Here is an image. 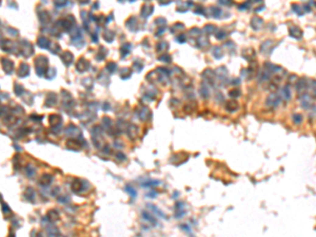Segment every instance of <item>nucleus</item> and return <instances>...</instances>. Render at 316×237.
<instances>
[{
  "instance_id": "nucleus-34",
  "label": "nucleus",
  "mask_w": 316,
  "mask_h": 237,
  "mask_svg": "<svg viewBox=\"0 0 316 237\" xmlns=\"http://www.w3.org/2000/svg\"><path fill=\"white\" fill-rule=\"evenodd\" d=\"M148 208L153 209V210L155 211L154 213H155V214H157V215H159L160 217H162V218H166V217H167V216L164 215L163 213H161V211H160V210H158V208H156V207H155V206H153V204H149V206H148Z\"/></svg>"
},
{
  "instance_id": "nucleus-12",
  "label": "nucleus",
  "mask_w": 316,
  "mask_h": 237,
  "mask_svg": "<svg viewBox=\"0 0 316 237\" xmlns=\"http://www.w3.org/2000/svg\"><path fill=\"white\" fill-rule=\"evenodd\" d=\"M89 66H90V63H89L84 58H81V59H79V61L77 62L76 68H77V71H78V72L83 73L88 70Z\"/></svg>"
},
{
  "instance_id": "nucleus-26",
  "label": "nucleus",
  "mask_w": 316,
  "mask_h": 237,
  "mask_svg": "<svg viewBox=\"0 0 316 237\" xmlns=\"http://www.w3.org/2000/svg\"><path fill=\"white\" fill-rule=\"evenodd\" d=\"M213 55H214L215 58L217 59H220L221 57L223 56V52L221 50L220 47H214L213 48Z\"/></svg>"
},
{
  "instance_id": "nucleus-10",
  "label": "nucleus",
  "mask_w": 316,
  "mask_h": 237,
  "mask_svg": "<svg viewBox=\"0 0 316 237\" xmlns=\"http://www.w3.org/2000/svg\"><path fill=\"white\" fill-rule=\"evenodd\" d=\"M2 68H3L4 72H5L6 74H11L14 70V63L10 60V59L3 58L2 59Z\"/></svg>"
},
{
  "instance_id": "nucleus-6",
  "label": "nucleus",
  "mask_w": 316,
  "mask_h": 237,
  "mask_svg": "<svg viewBox=\"0 0 316 237\" xmlns=\"http://www.w3.org/2000/svg\"><path fill=\"white\" fill-rule=\"evenodd\" d=\"M273 41L272 40H265L263 41V42L262 43V45H260V52L262 53V54H271V51H272V48H273Z\"/></svg>"
},
{
  "instance_id": "nucleus-20",
  "label": "nucleus",
  "mask_w": 316,
  "mask_h": 237,
  "mask_svg": "<svg viewBox=\"0 0 316 237\" xmlns=\"http://www.w3.org/2000/svg\"><path fill=\"white\" fill-rule=\"evenodd\" d=\"M149 115H150V116H151V113H150V110H149L146 107H143L142 109L140 110V112L138 113V116H139V118H140L141 120H143V121L148 120V118H149Z\"/></svg>"
},
{
  "instance_id": "nucleus-22",
  "label": "nucleus",
  "mask_w": 316,
  "mask_h": 237,
  "mask_svg": "<svg viewBox=\"0 0 316 237\" xmlns=\"http://www.w3.org/2000/svg\"><path fill=\"white\" fill-rule=\"evenodd\" d=\"M35 195H36L35 191H34L32 188L26 189V191L24 192V197H26V198L27 200L32 201V202H33L34 199H35Z\"/></svg>"
},
{
  "instance_id": "nucleus-24",
  "label": "nucleus",
  "mask_w": 316,
  "mask_h": 237,
  "mask_svg": "<svg viewBox=\"0 0 316 237\" xmlns=\"http://www.w3.org/2000/svg\"><path fill=\"white\" fill-rule=\"evenodd\" d=\"M292 11L298 16H303L304 14V10H303V6H300L299 4H296V3L292 4Z\"/></svg>"
},
{
  "instance_id": "nucleus-23",
  "label": "nucleus",
  "mask_w": 316,
  "mask_h": 237,
  "mask_svg": "<svg viewBox=\"0 0 316 237\" xmlns=\"http://www.w3.org/2000/svg\"><path fill=\"white\" fill-rule=\"evenodd\" d=\"M47 234L49 237H58L60 236V232L57 230V228H47Z\"/></svg>"
},
{
  "instance_id": "nucleus-36",
  "label": "nucleus",
  "mask_w": 316,
  "mask_h": 237,
  "mask_svg": "<svg viewBox=\"0 0 316 237\" xmlns=\"http://www.w3.org/2000/svg\"><path fill=\"white\" fill-rule=\"evenodd\" d=\"M229 94H230V96H231V97H233V98H237V97H239V96H240V94H241V92H240L238 89H234V90H232V91H230V93H229Z\"/></svg>"
},
{
  "instance_id": "nucleus-32",
  "label": "nucleus",
  "mask_w": 316,
  "mask_h": 237,
  "mask_svg": "<svg viewBox=\"0 0 316 237\" xmlns=\"http://www.w3.org/2000/svg\"><path fill=\"white\" fill-rule=\"evenodd\" d=\"M125 191H127V192L129 193L130 195H132L133 198H135V197H136L137 192H136V190H135V189L132 187V186H127V187H125Z\"/></svg>"
},
{
  "instance_id": "nucleus-13",
  "label": "nucleus",
  "mask_w": 316,
  "mask_h": 237,
  "mask_svg": "<svg viewBox=\"0 0 316 237\" xmlns=\"http://www.w3.org/2000/svg\"><path fill=\"white\" fill-rule=\"evenodd\" d=\"M61 59H62V62L65 63L66 66H68L73 62L74 56H73L72 53H70L68 51H65V52H63V54L61 55Z\"/></svg>"
},
{
  "instance_id": "nucleus-15",
  "label": "nucleus",
  "mask_w": 316,
  "mask_h": 237,
  "mask_svg": "<svg viewBox=\"0 0 316 237\" xmlns=\"http://www.w3.org/2000/svg\"><path fill=\"white\" fill-rule=\"evenodd\" d=\"M281 97L283 98L285 100L289 101L291 99V97H292V92H291V87L290 84H286L285 87H283V90H281Z\"/></svg>"
},
{
  "instance_id": "nucleus-3",
  "label": "nucleus",
  "mask_w": 316,
  "mask_h": 237,
  "mask_svg": "<svg viewBox=\"0 0 316 237\" xmlns=\"http://www.w3.org/2000/svg\"><path fill=\"white\" fill-rule=\"evenodd\" d=\"M281 101V96L277 93H271L269 96L267 97V100H265V104L268 105L269 108H276L279 105Z\"/></svg>"
},
{
  "instance_id": "nucleus-39",
  "label": "nucleus",
  "mask_w": 316,
  "mask_h": 237,
  "mask_svg": "<svg viewBox=\"0 0 316 237\" xmlns=\"http://www.w3.org/2000/svg\"><path fill=\"white\" fill-rule=\"evenodd\" d=\"M205 31L207 32L208 34H211V33H213V32L216 31V27H215L214 25H212V24L205 25Z\"/></svg>"
},
{
  "instance_id": "nucleus-49",
  "label": "nucleus",
  "mask_w": 316,
  "mask_h": 237,
  "mask_svg": "<svg viewBox=\"0 0 316 237\" xmlns=\"http://www.w3.org/2000/svg\"><path fill=\"white\" fill-rule=\"evenodd\" d=\"M304 8L306 9V10H304V11H306V12H311V8H310V6H309V5H307V4H304Z\"/></svg>"
},
{
  "instance_id": "nucleus-18",
  "label": "nucleus",
  "mask_w": 316,
  "mask_h": 237,
  "mask_svg": "<svg viewBox=\"0 0 316 237\" xmlns=\"http://www.w3.org/2000/svg\"><path fill=\"white\" fill-rule=\"evenodd\" d=\"M56 95L53 93H50L49 95H47V99H45V107H53V105L56 104Z\"/></svg>"
},
{
  "instance_id": "nucleus-29",
  "label": "nucleus",
  "mask_w": 316,
  "mask_h": 237,
  "mask_svg": "<svg viewBox=\"0 0 316 237\" xmlns=\"http://www.w3.org/2000/svg\"><path fill=\"white\" fill-rule=\"evenodd\" d=\"M168 48H169V45L167 44V42H159L157 44L156 49H157L158 52L160 53V52H164V51H167L168 50Z\"/></svg>"
},
{
  "instance_id": "nucleus-43",
  "label": "nucleus",
  "mask_w": 316,
  "mask_h": 237,
  "mask_svg": "<svg viewBox=\"0 0 316 237\" xmlns=\"http://www.w3.org/2000/svg\"><path fill=\"white\" fill-rule=\"evenodd\" d=\"M190 33L192 34V36H199V33H200V30L197 29V27H194L190 31Z\"/></svg>"
},
{
  "instance_id": "nucleus-14",
  "label": "nucleus",
  "mask_w": 316,
  "mask_h": 237,
  "mask_svg": "<svg viewBox=\"0 0 316 237\" xmlns=\"http://www.w3.org/2000/svg\"><path fill=\"white\" fill-rule=\"evenodd\" d=\"M30 74V66L26 63H21L19 65V70H18V76L20 78H24Z\"/></svg>"
},
{
  "instance_id": "nucleus-8",
  "label": "nucleus",
  "mask_w": 316,
  "mask_h": 237,
  "mask_svg": "<svg viewBox=\"0 0 316 237\" xmlns=\"http://www.w3.org/2000/svg\"><path fill=\"white\" fill-rule=\"evenodd\" d=\"M49 122L53 128L59 129V126H61V116H59V115H57V114L50 115Z\"/></svg>"
},
{
  "instance_id": "nucleus-44",
  "label": "nucleus",
  "mask_w": 316,
  "mask_h": 237,
  "mask_svg": "<svg viewBox=\"0 0 316 237\" xmlns=\"http://www.w3.org/2000/svg\"><path fill=\"white\" fill-rule=\"evenodd\" d=\"M58 199H59V201H60V202H63V203H65V202H68V200H70V199H68V197L65 196V195H62V196L59 197Z\"/></svg>"
},
{
  "instance_id": "nucleus-21",
  "label": "nucleus",
  "mask_w": 316,
  "mask_h": 237,
  "mask_svg": "<svg viewBox=\"0 0 316 237\" xmlns=\"http://www.w3.org/2000/svg\"><path fill=\"white\" fill-rule=\"evenodd\" d=\"M142 217L145 218V219L146 220V221H149L152 225H157V220L155 219L154 216H152L149 212H146V211H143L142 212Z\"/></svg>"
},
{
  "instance_id": "nucleus-4",
  "label": "nucleus",
  "mask_w": 316,
  "mask_h": 237,
  "mask_svg": "<svg viewBox=\"0 0 316 237\" xmlns=\"http://www.w3.org/2000/svg\"><path fill=\"white\" fill-rule=\"evenodd\" d=\"M309 81H310V80L307 79L306 77H301L297 80L296 91H297V93H298V95H301V94L306 93V90L309 87Z\"/></svg>"
},
{
  "instance_id": "nucleus-37",
  "label": "nucleus",
  "mask_w": 316,
  "mask_h": 237,
  "mask_svg": "<svg viewBox=\"0 0 316 237\" xmlns=\"http://www.w3.org/2000/svg\"><path fill=\"white\" fill-rule=\"evenodd\" d=\"M22 92H23V87H22V86L16 83L15 84V93H16V95H18V96L22 95Z\"/></svg>"
},
{
  "instance_id": "nucleus-31",
  "label": "nucleus",
  "mask_w": 316,
  "mask_h": 237,
  "mask_svg": "<svg viewBox=\"0 0 316 237\" xmlns=\"http://www.w3.org/2000/svg\"><path fill=\"white\" fill-rule=\"evenodd\" d=\"M301 121H303V116L299 113H296V114L293 115V122L296 123V125H299V123H301Z\"/></svg>"
},
{
  "instance_id": "nucleus-2",
  "label": "nucleus",
  "mask_w": 316,
  "mask_h": 237,
  "mask_svg": "<svg viewBox=\"0 0 316 237\" xmlns=\"http://www.w3.org/2000/svg\"><path fill=\"white\" fill-rule=\"evenodd\" d=\"M299 101H300L301 108L304 110H310L313 108V96L309 93H304L299 95Z\"/></svg>"
},
{
  "instance_id": "nucleus-16",
  "label": "nucleus",
  "mask_w": 316,
  "mask_h": 237,
  "mask_svg": "<svg viewBox=\"0 0 316 237\" xmlns=\"http://www.w3.org/2000/svg\"><path fill=\"white\" fill-rule=\"evenodd\" d=\"M37 44L39 45L41 49H50L52 43L49 41V39H47L45 37H39L37 40Z\"/></svg>"
},
{
  "instance_id": "nucleus-28",
  "label": "nucleus",
  "mask_w": 316,
  "mask_h": 237,
  "mask_svg": "<svg viewBox=\"0 0 316 237\" xmlns=\"http://www.w3.org/2000/svg\"><path fill=\"white\" fill-rule=\"evenodd\" d=\"M200 94H201V96H202L203 98H208V97H209V89H208L205 84H201Z\"/></svg>"
},
{
  "instance_id": "nucleus-19",
  "label": "nucleus",
  "mask_w": 316,
  "mask_h": 237,
  "mask_svg": "<svg viewBox=\"0 0 316 237\" xmlns=\"http://www.w3.org/2000/svg\"><path fill=\"white\" fill-rule=\"evenodd\" d=\"M59 217H60V216H59V213H58V211H56V210L49 211V213H47V218L49 219V221H52V222L57 221V220L59 219Z\"/></svg>"
},
{
  "instance_id": "nucleus-38",
  "label": "nucleus",
  "mask_w": 316,
  "mask_h": 237,
  "mask_svg": "<svg viewBox=\"0 0 316 237\" xmlns=\"http://www.w3.org/2000/svg\"><path fill=\"white\" fill-rule=\"evenodd\" d=\"M34 174H35V170L32 165H27L26 167V175L29 177H33Z\"/></svg>"
},
{
  "instance_id": "nucleus-47",
  "label": "nucleus",
  "mask_w": 316,
  "mask_h": 237,
  "mask_svg": "<svg viewBox=\"0 0 316 237\" xmlns=\"http://www.w3.org/2000/svg\"><path fill=\"white\" fill-rule=\"evenodd\" d=\"M177 40L179 41V42H184V41H185V37H184V35L179 36V37L177 38Z\"/></svg>"
},
{
  "instance_id": "nucleus-30",
  "label": "nucleus",
  "mask_w": 316,
  "mask_h": 237,
  "mask_svg": "<svg viewBox=\"0 0 316 237\" xmlns=\"http://www.w3.org/2000/svg\"><path fill=\"white\" fill-rule=\"evenodd\" d=\"M121 78H129L132 75V71L129 68H125L121 71Z\"/></svg>"
},
{
  "instance_id": "nucleus-41",
  "label": "nucleus",
  "mask_w": 316,
  "mask_h": 237,
  "mask_svg": "<svg viewBox=\"0 0 316 237\" xmlns=\"http://www.w3.org/2000/svg\"><path fill=\"white\" fill-rule=\"evenodd\" d=\"M198 42L200 43V45H208L209 40H208V38L205 37V36H200V37L198 38Z\"/></svg>"
},
{
  "instance_id": "nucleus-46",
  "label": "nucleus",
  "mask_w": 316,
  "mask_h": 237,
  "mask_svg": "<svg viewBox=\"0 0 316 237\" xmlns=\"http://www.w3.org/2000/svg\"><path fill=\"white\" fill-rule=\"evenodd\" d=\"M116 157L119 158L120 160H125V156L123 155V154L121 153V152H118V153H116Z\"/></svg>"
},
{
  "instance_id": "nucleus-27",
  "label": "nucleus",
  "mask_w": 316,
  "mask_h": 237,
  "mask_svg": "<svg viewBox=\"0 0 316 237\" xmlns=\"http://www.w3.org/2000/svg\"><path fill=\"white\" fill-rule=\"evenodd\" d=\"M309 89H310L312 95L314 96V97H316V80L312 79L309 81Z\"/></svg>"
},
{
  "instance_id": "nucleus-7",
  "label": "nucleus",
  "mask_w": 316,
  "mask_h": 237,
  "mask_svg": "<svg viewBox=\"0 0 316 237\" xmlns=\"http://www.w3.org/2000/svg\"><path fill=\"white\" fill-rule=\"evenodd\" d=\"M289 34H290L291 37L294 38V39H300L301 37H303V31H301V29H299L298 27H296V25H292V27H290Z\"/></svg>"
},
{
  "instance_id": "nucleus-33",
  "label": "nucleus",
  "mask_w": 316,
  "mask_h": 237,
  "mask_svg": "<svg viewBox=\"0 0 316 237\" xmlns=\"http://www.w3.org/2000/svg\"><path fill=\"white\" fill-rule=\"evenodd\" d=\"M211 9H212V10H211V12H212V16H213V17L219 18V16L221 15V10H220V9L214 8V6H213V8H211Z\"/></svg>"
},
{
  "instance_id": "nucleus-5",
  "label": "nucleus",
  "mask_w": 316,
  "mask_h": 237,
  "mask_svg": "<svg viewBox=\"0 0 316 237\" xmlns=\"http://www.w3.org/2000/svg\"><path fill=\"white\" fill-rule=\"evenodd\" d=\"M250 23H251L252 29L255 30V31H259L263 25V20L260 17H258V16H253Z\"/></svg>"
},
{
  "instance_id": "nucleus-40",
  "label": "nucleus",
  "mask_w": 316,
  "mask_h": 237,
  "mask_svg": "<svg viewBox=\"0 0 316 237\" xmlns=\"http://www.w3.org/2000/svg\"><path fill=\"white\" fill-rule=\"evenodd\" d=\"M2 211H3V214L5 216L11 213V209L9 208V206L5 203V202H2Z\"/></svg>"
},
{
  "instance_id": "nucleus-50",
  "label": "nucleus",
  "mask_w": 316,
  "mask_h": 237,
  "mask_svg": "<svg viewBox=\"0 0 316 237\" xmlns=\"http://www.w3.org/2000/svg\"><path fill=\"white\" fill-rule=\"evenodd\" d=\"M9 237H15V234H14V233H11L10 236H9Z\"/></svg>"
},
{
  "instance_id": "nucleus-17",
  "label": "nucleus",
  "mask_w": 316,
  "mask_h": 237,
  "mask_svg": "<svg viewBox=\"0 0 316 237\" xmlns=\"http://www.w3.org/2000/svg\"><path fill=\"white\" fill-rule=\"evenodd\" d=\"M238 108H239V105H238L237 101H235V100L228 101V102L226 103V111H229V112L237 111Z\"/></svg>"
},
{
  "instance_id": "nucleus-9",
  "label": "nucleus",
  "mask_w": 316,
  "mask_h": 237,
  "mask_svg": "<svg viewBox=\"0 0 316 237\" xmlns=\"http://www.w3.org/2000/svg\"><path fill=\"white\" fill-rule=\"evenodd\" d=\"M53 181V176L50 174H43L42 176L39 178L38 180V183L41 186V187H47V186L51 185V182Z\"/></svg>"
},
{
  "instance_id": "nucleus-48",
  "label": "nucleus",
  "mask_w": 316,
  "mask_h": 237,
  "mask_svg": "<svg viewBox=\"0 0 316 237\" xmlns=\"http://www.w3.org/2000/svg\"><path fill=\"white\" fill-rule=\"evenodd\" d=\"M65 4H66V2H55V5H57V6H63V5H65Z\"/></svg>"
},
{
  "instance_id": "nucleus-35",
  "label": "nucleus",
  "mask_w": 316,
  "mask_h": 237,
  "mask_svg": "<svg viewBox=\"0 0 316 237\" xmlns=\"http://www.w3.org/2000/svg\"><path fill=\"white\" fill-rule=\"evenodd\" d=\"M158 183H159V181L158 180H149V181L146 180V182L142 183V186L145 188H148V187L150 188V187H152V186H157Z\"/></svg>"
},
{
  "instance_id": "nucleus-1",
  "label": "nucleus",
  "mask_w": 316,
  "mask_h": 237,
  "mask_svg": "<svg viewBox=\"0 0 316 237\" xmlns=\"http://www.w3.org/2000/svg\"><path fill=\"white\" fill-rule=\"evenodd\" d=\"M47 64H49V59L47 57L40 55L35 59V66H36V72L39 76L47 75Z\"/></svg>"
},
{
  "instance_id": "nucleus-11",
  "label": "nucleus",
  "mask_w": 316,
  "mask_h": 237,
  "mask_svg": "<svg viewBox=\"0 0 316 237\" xmlns=\"http://www.w3.org/2000/svg\"><path fill=\"white\" fill-rule=\"evenodd\" d=\"M71 189H72L73 192L75 193H79L81 192L82 190H83V185H82V181L80 180V179L76 178L73 180L72 185H71Z\"/></svg>"
},
{
  "instance_id": "nucleus-25",
  "label": "nucleus",
  "mask_w": 316,
  "mask_h": 237,
  "mask_svg": "<svg viewBox=\"0 0 316 237\" xmlns=\"http://www.w3.org/2000/svg\"><path fill=\"white\" fill-rule=\"evenodd\" d=\"M137 132H138V129H137L136 126H130L128 128V134L130 135V138H135L137 137Z\"/></svg>"
},
{
  "instance_id": "nucleus-45",
  "label": "nucleus",
  "mask_w": 316,
  "mask_h": 237,
  "mask_svg": "<svg viewBox=\"0 0 316 237\" xmlns=\"http://www.w3.org/2000/svg\"><path fill=\"white\" fill-rule=\"evenodd\" d=\"M249 6H250V3H249V2H246V3L240 4V5H239V9H240V10L244 11V10H246V9H248Z\"/></svg>"
},
{
  "instance_id": "nucleus-42",
  "label": "nucleus",
  "mask_w": 316,
  "mask_h": 237,
  "mask_svg": "<svg viewBox=\"0 0 316 237\" xmlns=\"http://www.w3.org/2000/svg\"><path fill=\"white\" fill-rule=\"evenodd\" d=\"M224 37H226V33H224L223 30H220V31H218L216 33V38L217 39H223Z\"/></svg>"
}]
</instances>
